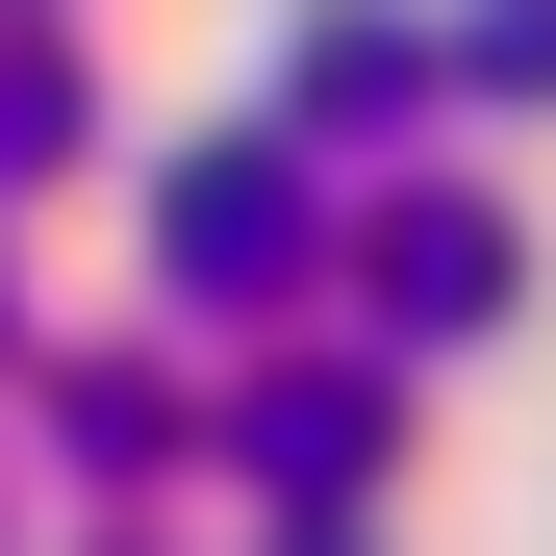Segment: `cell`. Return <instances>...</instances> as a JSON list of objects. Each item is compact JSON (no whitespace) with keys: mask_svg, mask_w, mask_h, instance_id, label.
<instances>
[{"mask_svg":"<svg viewBox=\"0 0 556 556\" xmlns=\"http://www.w3.org/2000/svg\"><path fill=\"white\" fill-rule=\"evenodd\" d=\"M329 253L354 228H329V177L278 152V127H203V152L152 177V278H177V304H304Z\"/></svg>","mask_w":556,"mask_h":556,"instance_id":"obj_1","label":"cell"},{"mask_svg":"<svg viewBox=\"0 0 556 556\" xmlns=\"http://www.w3.org/2000/svg\"><path fill=\"white\" fill-rule=\"evenodd\" d=\"M203 455H228V481H278L304 531H354V481L405 455V380H380V354H278V380L203 405Z\"/></svg>","mask_w":556,"mask_h":556,"instance_id":"obj_2","label":"cell"},{"mask_svg":"<svg viewBox=\"0 0 556 556\" xmlns=\"http://www.w3.org/2000/svg\"><path fill=\"white\" fill-rule=\"evenodd\" d=\"M203 405H228V380H177V354H51V455H76L102 506L177 481V455H203Z\"/></svg>","mask_w":556,"mask_h":556,"instance_id":"obj_3","label":"cell"},{"mask_svg":"<svg viewBox=\"0 0 556 556\" xmlns=\"http://www.w3.org/2000/svg\"><path fill=\"white\" fill-rule=\"evenodd\" d=\"M354 278H380L405 329H506V304H531V228H506V203H380Z\"/></svg>","mask_w":556,"mask_h":556,"instance_id":"obj_4","label":"cell"},{"mask_svg":"<svg viewBox=\"0 0 556 556\" xmlns=\"http://www.w3.org/2000/svg\"><path fill=\"white\" fill-rule=\"evenodd\" d=\"M380 102H430V26H380V0L304 26V127H380Z\"/></svg>","mask_w":556,"mask_h":556,"instance_id":"obj_5","label":"cell"},{"mask_svg":"<svg viewBox=\"0 0 556 556\" xmlns=\"http://www.w3.org/2000/svg\"><path fill=\"white\" fill-rule=\"evenodd\" d=\"M430 76H455V102H556V0H455Z\"/></svg>","mask_w":556,"mask_h":556,"instance_id":"obj_6","label":"cell"},{"mask_svg":"<svg viewBox=\"0 0 556 556\" xmlns=\"http://www.w3.org/2000/svg\"><path fill=\"white\" fill-rule=\"evenodd\" d=\"M51 152H76V51L26 26V51H0V203H26V177H51Z\"/></svg>","mask_w":556,"mask_h":556,"instance_id":"obj_7","label":"cell"},{"mask_svg":"<svg viewBox=\"0 0 556 556\" xmlns=\"http://www.w3.org/2000/svg\"><path fill=\"white\" fill-rule=\"evenodd\" d=\"M278 556H380V531H278Z\"/></svg>","mask_w":556,"mask_h":556,"instance_id":"obj_8","label":"cell"},{"mask_svg":"<svg viewBox=\"0 0 556 556\" xmlns=\"http://www.w3.org/2000/svg\"><path fill=\"white\" fill-rule=\"evenodd\" d=\"M102 556H152V531H102Z\"/></svg>","mask_w":556,"mask_h":556,"instance_id":"obj_9","label":"cell"}]
</instances>
